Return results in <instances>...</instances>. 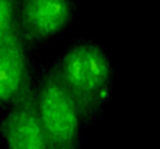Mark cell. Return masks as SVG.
Returning <instances> with one entry per match:
<instances>
[{
    "label": "cell",
    "mask_w": 160,
    "mask_h": 149,
    "mask_svg": "<svg viewBox=\"0 0 160 149\" xmlns=\"http://www.w3.org/2000/svg\"><path fill=\"white\" fill-rule=\"evenodd\" d=\"M38 113L50 149H84L88 130L77 106L55 80L47 62L41 64Z\"/></svg>",
    "instance_id": "7a4b0ae2"
},
{
    "label": "cell",
    "mask_w": 160,
    "mask_h": 149,
    "mask_svg": "<svg viewBox=\"0 0 160 149\" xmlns=\"http://www.w3.org/2000/svg\"><path fill=\"white\" fill-rule=\"evenodd\" d=\"M21 0H0V46L18 26Z\"/></svg>",
    "instance_id": "8992f818"
},
{
    "label": "cell",
    "mask_w": 160,
    "mask_h": 149,
    "mask_svg": "<svg viewBox=\"0 0 160 149\" xmlns=\"http://www.w3.org/2000/svg\"><path fill=\"white\" fill-rule=\"evenodd\" d=\"M77 16L74 0H21L18 29L32 54L45 48Z\"/></svg>",
    "instance_id": "3957f363"
},
{
    "label": "cell",
    "mask_w": 160,
    "mask_h": 149,
    "mask_svg": "<svg viewBox=\"0 0 160 149\" xmlns=\"http://www.w3.org/2000/svg\"><path fill=\"white\" fill-rule=\"evenodd\" d=\"M39 65L41 61L28 49L16 26L0 46V113L21 99Z\"/></svg>",
    "instance_id": "5b68a950"
},
{
    "label": "cell",
    "mask_w": 160,
    "mask_h": 149,
    "mask_svg": "<svg viewBox=\"0 0 160 149\" xmlns=\"http://www.w3.org/2000/svg\"><path fill=\"white\" fill-rule=\"evenodd\" d=\"M47 65L80 112L86 130L106 113L114 95V67L103 46L80 38Z\"/></svg>",
    "instance_id": "6da1fadb"
},
{
    "label": "cell",
    "mask_w": 160,
    "mask_h": 149,
    "mask_svg": "<svg viewBox=\"0 0 160 149\" xmlns=\"http://www.w3.org/2000/svg\"><path fill=\"white\" fill-rule=\"evenodd\" d=\"M39 71L41 65L21 99L0 113V136L8 149H50L38 113Z\"/></svg>",
    "instance_id": "277c9868"
}]
</instances>
